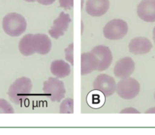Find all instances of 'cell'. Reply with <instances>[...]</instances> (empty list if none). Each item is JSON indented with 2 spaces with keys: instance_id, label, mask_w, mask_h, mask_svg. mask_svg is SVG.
<instances>
[{
  "instance_id": "1",
  "label": "cell",
  "mask_w": 155,
  "mask_h": 135,
  "mask_svg": "<svg viewBox=\"0 0 155 135\" xmlns=\"http://www.w3.org/2000/svg\"><path fill=\"white\" fill-rule=\"evenodd\" d=\"M32 86V82L29 78L23 76L17 79L8 88L10 100L18 106L21 105L31 93Z\"/></svg>"
},
{
  "instance_id": "2",
  "label": "cell",
  "mask_w": 155,
  "mask_h": 135,
  "mask_svg": "<svg viewBox=\"0 0 155 135\" xmlns=\"http://www.w3.org/2000/svg\"><path fill=\"white\" fill-rule=\"evenodd\" d=\"M2 28L8 35L11 37H18L26 31V19L18 13H8L3 18Z\"/></svg>"
},
{
  "instance_id": "3",
  "label": "cell",
  "mask_w": 155,
  "mask_h": 135,
  "mask_svg": "<svg viewBox=\"0 0 155 135\" xmlns=\"http://www.w3.org/2000/svg\"><path fill=\"white\" fill-rule=\"evenodd\" d=\"M43 91L52 102L62 101L65 98L66 89L62 81L57 77H50L44 82Z\"/></svg>"
},
{
  "instance_id": "4",
  "label": "cell",
  "mask_w": 155,
  "mask_h": 135,
  "mask_svg": "<svg viewBox=\"0 0 155 135\" xmlns=\"http://www.w3.org/2000/svg\"><path fill=\"white\" fill-rule=\"evenodd\" d=\"M116 92L123 99H132L139 94L140 84L136 79L130 76L124 78L120 79L116 84Z\"/></svg>"
},
{
  "instance_id": "5",
  "label": "cell",
  "mask_w": 155,
  "mask_h": 135,
  "mask_svg": "<svg viewBox=\"0 0 155 135\" xmlns=\"http://www.w3.org/2000/svg\"><path fill=\"white\" fill-rule=\"evenodd\" d=\"M128 24L120 19L110 21L104 28V35L109 40H120L128 33Z\"/></svg>"
},
{
  "instance_id": "6",
  "label": "cell",
  "mask_w": 155,
  "mask_h": 135,
  "mask_svg": "<svg viewBox=\"0 0 155 135\" xmlns=\"http://www.w3.org/2000/svg\"><path fill=\"white\" fill-rule=\"evenodd\" d=\"M94 90L102 92L104 96H110L116 89V82L114 78L107 74H100L95 78L93 83Z\"/></svg>"
},
{
  "instance_id": "7",
  "label": "cell",
  "mask_w": 155,
  "mask_h": 135,
  "mask_svg": "<svg viewBox=\"0 0 155 135\" xmlns=\"http://www.w3.org/2000/svg\"><path fill=\"white\" fill-rule=\"evenodd\" d=\"M91 52L96 56L99 62L97 70L100 72L104 71L111 65L113 62V54L108 47L104 45H97L94 47Z\"/></svg>"
},
{
  "instance_id": "8",
  "label": "cell",
  "mask_w": 155,
  "mask_h": 135,
  "mask_svg": "<svg viewBox=\"0 0 155 135\" xmlns=\"http://www.w3.org/2000/svg\"><path fill=\"white\" fill-rule=\"evenodd\" d=\"M71 22L69 15L62 12L59 17L53 22V26L49 30V34L54 39H58L65 34Z\"/></svg>"
},
{
  "instance_id": "9",
  "label": "cell",
  "mask_w": 155,
  "mask_h": 135,
  "mask_svg": "<svg viewBox=\"0 0 155 135\" xmlns=\"http://www.w3.org/2000/svg\"><path fill=\"white\" fill-rule=\"evenodd\" d=\"M135 69V61L129 57H126L119 60L116 63L113 73L117 78L124 79L129 77Z\"/></svg>"
},
{
  "instance_id": "10",
  "label": "cell",
  "mask_w": 155,
  "mask_h": 135,
  "mask_svg": "<svg viewBox=\"0 0 155 135\" xmlns=\"http://www.w3.org/2000/svg\"><path fill=\"white\" fill-rule=\"evenodd\" d=\"M137 14L146 22H155V0H142L137 7Z\"/></svg>"
},
{
  "instance_id": "11",
  "label": "cell",
  "mask_w": 155,
  "mask_h": 135,
  "mask_svg": "<svg viewBox=\"0 0 155 135\" xmlns=\"http://www.w3.org/2000/svg\"><path fill=\"white\" fill-rule=\"evenodd\" d=\"M32 43L35 54H38L40 55H46L51 50V40L45 34H33Z\"/></svg>"
},
{
  "instance_id": "12",
  "label": "cell",
  "mask_w": 155,
  "mask_h": 135,
  "mask_svg": "<svg viewBox=\"0 0 155 135\" xmlns=\"http://www.w3.org/2000/svg\"><path fill=\"white\" fill-rule=\"evenodd\" d=\"M129 51L135 55H144L152 49V43L147 37H137L131 40L129 43Z\"/></svg>"
},
{
  "instance_id": "13",
  "label": "cell",
  "mask_w": 155,
  "mask_h": 135,
  "mask_svg": "<svg viewBox=\"0 0 155 135\" xmlns=\"http://www.w3.org/2000/svg\"><path fill=\"white\" fill-rule=\"evenodd\" d=\"M110 8V0H87L86 12L93 17H101L107 13Z\"/></svg>"
},
{
  "instance_id": "14",
  "label": "cell",
  "mask_w": 155,
  "mask_h": 135,
  "mask_svg": "<svg viewBox=\"0 0 155 135\" xmlns=\"http://www.w3.org/2000/svg\"><path fill=\"white\" fill-rule=\"evenodd\" d=\"M97 58L91 52H86L81 54V76L89 74L97 70Z\"/></svg>"
},
{
  "instance_id": "15",
  "label": "cell",
  "mask_w": 155,
  "mask_h": 135,
  "mask_svg": "<svg viewBox=\"0 0 155 135\" xmlns=\"http://www.w3.org/2000/svg\"><path fill=\"white\" fill-rule=\"evenodd\" d=\"M50 70L53 76L57 78H65L71 73L70 65L62 60H56L52 62Z\"/></svg>"
},
{
  "instance_id": "16",
  "label": "cell",
  "mask_w": 155,
  "mask_h": 135,
  "mask_svg": "<svg viewBox=\"0 0 155 135\" xmlns=\"http://www.w3.org/2000/svg\"><path fill=\"white\" fill-rule=\"evenodd\" d=\"M32 38L33 34H28L24 36L19 41V51L23 56L28 57L35 54L34 48H33Z\"/></svg>"
},
{
  "instance_id": "17",
  "label": "cell",
  "mask_w": 155,
  "mask_h": 135,
  "mask_svg": "<svg viewBox=\"0 0 155 135\" xmlns=\"http://www.w3.org/2000/svg\"><path fill=\"white\" fill-rule=\"evenodd\" d=\"M104 95L102 92L97 91V90L92 91L87 95V101L88 102V105L91 106L92 108H94V109L101 107L105 102V98H104Z\"/></svg>"
},
{
  "instance_id": "18",
  "label": "cell",
  "mask_w": 155,
  "mask_h": 135,
  "mask_svg": "<svg viewBox=\"0 0 155 135\" xmlns=\"http://www.w3.org/2000/svg\"><path fill=\"white\" fill-rule=\"evenodd\" d=\"M59 112L62 114H72L74 112V100L71 98L63 100L59 106Z\"/></svg>"
},
{
  "instance_id": "19",
  "label": "cell",
  "mask_w": 155,
  "mask_h": 135,
  "mask_svg": "<svg viewBox=\"0 0 155 135\" xmlns=\"http://www.w3.org/2000/svg\"><path fill=\"white\" fill-rule=\"evenodd\" d=\"M14 109L8 101L5 99H0V114H13Z\"/></svg>"
},
{
  "instance_id": "20",
  "label": "cell",
  "mask_w": 155,
  "mask_h": 135,
  "mask_svg": "<svg viewBox=\"0 0 155 135\" xmlns=\"http://www.w3.org/2000/svg\"><path fill=\"white\" fill-rule=\"evenodd\" d=\"M73 47H74V44L71 43L68 45V47L65 50V59L67 61L70 63L71 65H74V58H73Z\"/></svg>"
},
{
  "instance_id": "21",
  "label": "cell",
  "mask_w": 155,
  "mask_h": 135,
  "mask_svg": "<svg viewBox=\"0 0 155 135\" xmlns=\"http://www.w3.org/2000/svg\"><path fill=\"white\" fill-rule=\"evenodd\" d=\"M59 5L64 9H70L74 6V0H59Z\"/></svg>"
},
{
  "instance_id": "22",
  "label": "cell",
  "mask_w": 155,
  "mask_h": 135,
  "mask_svg": "<svg viewBox=\"0 0 155 135\" xmlns=\"http://www.w3.org/2000/svg\"><path fill=\"white\" fill-rule=\"evenodd\" d=\"M35 1L43 5H52L53 2H55L56 0H35Z\"/></svg>"
},
{
  "instance_id": "23",
  "label": "cell",
  "mask_w": 155,
  "mask_h": 135,
  "mask_svg": "<svg viewBox=\"0 0 155 135\" xmlns=\"http://www.w3.org/2000/svg\"><path fill=\"white\" fill-rule=\"evenodd\" d=\"M121 113L122 114H123V113H130V114H132V113H140V112H138L137 109H134V108H127V109H123V110L121 112Z\"/></svg>"
},
{
  "instance_id": "24",
  "label": "cell",
  "mask_w": 155,
  "mask_h": 135,
  "mask_svg": "<svg viewBox=\"0 0 155 135\" xmlns=\"http://www.w3.org/2000/svg\"><path fill=\"white\" fill-rule=\"evenodd\" d=\"M145 113H146V114H148V113H155V107H154V108H151V109H149L148 110L146 111Z\"/></svg>"
},
{
  "instance_id": "25",
  "label": "cell",
  "mask_w": 155,
  "mask_h": 135,
  "mask_svg": "<svg viewBox=\"0 0 155 135\" xmlns=\"http://www.w3.org/2000/svg\"><path fill=\"white\" fill-rule=\"evenodd\" d=\"M153 41H154V43H155V27L153 28Z\"/></svg>"
},
{
  "instance_id": "26",
  "label": "cell",
  "mask_w": 155,
  "mask_h": 135,
  "mask_svg": "<svg viewBox=\"0 0 155 135\" xmlns=\"http://www.w3.org/2000/svg\"><path fill=\"white\" fill-rule=\"evenodd\" d=\"M25 2H35V0H24Z\"/></svg>"
},
{
  "instance_id": "27",
  "label": "cell",
  "mask_w": 155,
  "mask_h": 135,
  "mask_svg": "<svg viewBox=\"0 0 155 135\" xmlns=\"http://www.w3.org/2000/svg\"><path fill=\"white\" fill-rule=\"evenodd\" d=\"M154 99H155V93H154Z\"/></svg>"
}]
</instances>
